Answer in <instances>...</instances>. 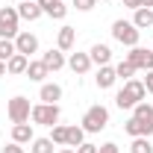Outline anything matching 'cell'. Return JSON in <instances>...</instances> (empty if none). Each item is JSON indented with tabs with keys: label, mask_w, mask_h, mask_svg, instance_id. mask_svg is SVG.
<instances>
[{
	"label": "cell",
	"mask_w": 153,
	"mask_h": 153,
	"mask_svg": "<svg viewBox=\"0 0 153 153\" xmlns=\"http://www.w3.org/2000/svg\"><path fill=\"white\" fill-rule=\"evenodd\" d=\"M144 94H147V88H144L141 79H127L124 88L115 94V106H118V109H133L135 103L144 100Z\"/></svg>",
	"instance_id": "cell-1"
},
{
	"label": "cell",
	"mask_w": 153,
	"mask_h": 153,
	"mask_svg": "<svg viewBox=\"0 0 153 153\" xmlns=\"http://www.w3.org/2000/svg\"><path fill=\"white\" fill-rule=\"evenodd\" d=\"M59 115H62L59 103H36L33 112H30V121L33 124H41V127H56Z\"/></svg>",
	"instance_id": "cell-2"
},
{
	"label": "cell",
	"mask_w": 153,
	"mask_h": 153,
	"mask_svg": "<svg viewBox=\"0 0 153 153\" xmlns=\"http://www.w3.org/2000/svg\"><path fill=\"white\" fill-rule=\"evenodd\" d=\"M138 36H141V30H138V27H135L133 21H115L112 24V38L115 41H121V44H124V47H135V44H138Z\"/></svg>",
	"instance_id": "cell-3"
},
{
	"label": "cell",
	"mask_w": 153,
	"mask_h": 153,
	"mask_svg": "<svg viewBox=\"0 0 153 153\" xmlns=\"http://www.w3.org/2000/svg\"><path fill=\"white\" fill-rule=\"evenodd\" d=\"M106 124H109V109L100 106V103H94L82 115V130L85 133H100V130H106Z\"/></svg>",
	"instance_id": "cell-4"
},
{
	"label": "cell",
	"mask_w": 153,
	"mask_h": 153,
	"mask_svg": "<svg viewBox=\"0 0 153 153\" xmlns=\"http://www.w3.org/2000/svg\"><path fill=\"white\" fill-rule=\"evenodd\" d=\"M18 9L15 6H0V38H12L15 41V36H18Z\"/></svg>",
	"instance_id": "cell-5"
},
{
	"label": "cell",
	"mask_w": 153,
	"mask_h": 153,
	"mask_svg": "<svg viewBox=\"0 0 153 153\" xmlns=\"http://www.w3.org/2000/svg\"><path fill=\"white\" fill-rule=\"evenodd\" d=\"M30 112H33V106H30V100L27 97H12L9 100V106H6V115H9V121L12 124H30Z\"/></svg>",
	"instance_id": "cell-6"
},
{
	"label": "cell",
	"mask_w": 153,
	"mask_h": 153,
	"mask_svg": "<svg viewBox=\"0 0 153 153\" xmlns=\"http://www.w3.org/2000/svg\"><path fill=\"white\" fill-rule=\"evenodd\" d=\"M124 62H130L135 71L141 68V71H153V50H144V47H130V53H127V59Z\"/></svg>",
	"instance_id": "cell-7"
},
{
	"label": "cell",
	"mask_w": 153,
	"mask_h": 153,
	"mask_svg": "<svg viewBox=\"0 0 153 153\" xmlns=\"http://www.w3.org/2000/svg\"><path fill=\"white\" fill-rule=\"evenodd\" d=\"M41 62H44V68H47L50 74H56V71H62V68L68 65V59H65V53H62L59 47H56V50L50 47L47 53H41Z\"/></svg>",
	"instance_id": "cell-8"
},
{
	"label": "cell",
	"mask_w": 153,
	"mask_h": 153,
	"mask_svg": "<svg viewBox=\"0 0 153 153\" xmlns=\"http://www.w3.org/2000/svg\"><path fill=\"white\" fill-rule=\"evenodd\" d=\"M15 50L24 53V56L38 53V38L33 36V33H18V36H15Z\"/></svg>",
	"instance_id": "cell-9"
},
{
	"label": "cell",
	"mask_w": 153,
	"mask_h": 153,
	"mask_svg": "<svg viewBox=\"0 0 153 153\" xmlns=\"http://www.w3.org/2000/svg\"><path fill=\"white\" fill-rule=\"evenodd\" d=\"M38 6H41V12L44 15H50V18L62 21L65 15H68V6H65V0H36Z\"/></svg>",
	"instance_id": "cell-10"
},
{
	"label": "cell",
	"mask_w": 153,
	"mask_h": 153,
	"mask_svg": "<svg viewBox=\"0 0 153 153\" xmlns=\"http://www.w3.org/2000/svg\"><path fill=\"white\" fill-rule=\"evenodd\" d=\"M88 56H91V65H97V68H100V65H109V59H112V47L97 41L94 47L88 50Z\"/></svg>",
	"instance_id": "cell-11"
},
{
	"label": "cell",
	"mask_w": 153,
	"mask_h": 153,
	"mask_svg": "<svg viewBox=\"0 0 153 153\" xmlns=\"http://www.w3.org/2000/svg\"><path fill=\"white\" fill-rule=\"evenodd\" d=\"M68 68H71L74 74H88L91 56H88V53H71V56H68Z\"/></svg>",
	"instance_id": "cell-12"
},
{
	"label": "cell",
	"mask_w": 153,
	"mask_h": 153,
	"mask_svg": "<svg viewBox=\"0 0 153 153\" xmlns=\"http://www.w3.org/2000/svg\"><path fill=\"white\" fill-rule=\"evenodd\" d=\"M115 79H118V74H115L112 65H100V68H97V76H94L97 88H112Z\"/></svg>",
	"instance_id": "cell-13"
},
{
	"label": "cell",
	"mask_w": 153,
	"mask_h": 153,
	"mask_svg": "<svg viewBox=\"0 0 153 153\" xmlns=\"http://www.w3.org/2000/svg\"><path fill=\"white\" fill-rule=\"evenodd\" d=\"M38 97H41V103H59L62 100V85L59 82H41Z\"/></svg>",
	"instance_id": "cell-14"
},
{
	"label": "cell",
	"mask_w": 153,
	"mask_h": 153,
	"mask_svg": "<svg viewBox=\"0 0 153 153\" xmlns=\"http://www.w3.org/2000/svg\"><path fill=\"white\" fill-rule=\"evenodd\" d=\"M74 41H76V30H74V27H62V30H59V36H56V47L62 50V53H68V50L74 47Z\"/></svg>",
	"instance_id": "cell-15"
},
{
	"label": "cell",
	"mask_w": 153,
	"mask_h": 153,
	"mask_svg": "<svg viewBox=\"0 0 153 153\" xmlns=\"http://www.w3.org/2000/svg\"><path fill=\"white\" fill-rule=\"evenodd\" d=\"M27 65H30V56H24V53H15V56L6 62V74L21 76V74H27Z\"/></svg>",
	"instance_id": "cell-16"
},
{
	"label": "cell",
	"mask_w": 153,
	"mask_h": 153,
	"mask_svg": "<svg viewBox=\"0 0 153 153\" xmlns=\"http://www.w3.org/2000/svg\"><path fill=\"white\" fill-rule=\"evenodd\" d=\"M33 138H36L33 124H15V127H12V141H18V144H30Z\"/></svg>",
	"instance_id": "cell-17"
},
{
	"label": "cell",
	"mask_w": 153,
	"mask_h": 153,
	"mask_svg": "<svg viewBox=\"0 0 153 153\" xmlns=\"http://www.w3.org/2000/svg\"><path fill=\"white\" fill-rule=\"evenodd\" d=\"M27 76H30L33 82H44V76H50V71L44 68L41 59H30V65H27Z\"/></svg>",
	"instance_id": "cell-18"
},
{
	"label": "cell",
	"mask_w": 153,
	"mask_h": 153,
	"mask_svg": "<svg viewBox=\"0 0 153 153\" xmlns=\"http://www.w3.org/2000/svg\"><path fill=\"white\" fill-rule=\"evenodd\" d=\"M41 15H44V12H41V6H38L36 0H33V3H21V6H18V18L21 21H38Z\"/></svg>",
	"instance_id": "cell-19"
},
{
	"label": "cell",
	"mask_w": 153,
	"mask_h": 153,
	"mask_svg": "<svg viewBox=\"0 0 153 153\" xmlns=\"http://www.w3.org/2000/svg\"><path fill=\"white\" fill-rule=\"evenodd\" d=\"M133 24L138 27V30H147V27H153V9H147V6L135 9V15H133Z\"/></svg>",
	"instance_id": "cell-20"
},
{
	"label": "cell",
	"mask_w": 153,
	"mask_h": 153,
	"mask_svg": "<svg viewBox=\"0 0 153 153\" xmlns=\"http://www.w3.org/2000/svg\"><path fill=\"white\" fill-rule=\"evenodd\" d=\"M133 118H138L141 124H153V106L147 103V100L135 103V106H133Z\"/></svg>",
	"instance_id": "cell-21"
},
{
	"label": "cell",
	"mask_w": 153,
	"mask_h": 153,
	"mask_svg": "<svg viewBox=\"0 0 153 153\" xmlns=\"http://www.w3.org/2000/svg\"><path fill=\"white\" fill-rule=\"evenodd\" d=\"M82 141H85V130H82V127H68V144H65V147H79V144H82Z\"/></svg>",
	"instance_id": "cell-22"
},
{
	"label": "cell",
	"mask_w": 153,
	"mask_h": 153,
	"mask_svg": "<svg viewBox=\"0 0 153 153\" xmlns=\"http://www.w3.org/2000/svg\"><path fill=\"white\" fill-rule=\"evenodd\" d=\"M53 150H56V144L50 138H33L30 141V153H53Z\"/></svg>",
	"instance_id": "cell-23"
},
{
	"label": "cell",
	"mask_w": 153,
	"mask_h": 153,
	"mask_svg": "<svg viewBox=\"0 0 153 153\" xmlns=\"http://www.w3.org/2000/svg\"><path fill=\"white\" fill-rule=\"evenodd\" d=\"M130 153H153V144L147 135H138V138H133V144H130Z\"/></svg>",
	"instance_id": "cell-24"
},
{
	"label": "cell",
	"mask_w": 153,
	"mask_h": 153,
	"mask_svg": "<svg viewBox=\"0 0 153 153\" xmlns=\"http://www.w3.org/2000/svg\"><path fill=\"white\" fill-rule=\"evenodd\" d=\"M15 53H18L15 50V41L12 38H0V62H9Z\"/></svg>",
	"instance_id": "cell-25"
},
{
	"label": "cell",
	"mask_w": 153,
	"mask_h": 153,
	"mask_svg": "<svg viewBox=\"0 0 153 153\" xmlns=\"http://www.w3.org/2000/svg\"><path fill=\"white\" fill-rule=\"evenodd\" d=\"M50 130H53V133H50V141H53V144H68V127H50Z\"/></svg>",
	"instance_id": "cell-26"
},
{
	"label": "cell",
	"mask_w": 153,
	"mask_h": 153,
	"mask_svg": "<svg viewBox=\"0 0 153 153\" xmlns=\"http://www.w3.org/2000/svg\"><path fill=\"white\" fill-rule=\"evenodd\" d=\"M115 74H118V79H124V82H127V79H133L135 68H133V65H130V62H121V65L115 68Z\"/></svg>",
	"instance_id": "cell-27"
},
{
	"label": "cell",
	"mask_w": 153,
	"mask_h": 153,
	"mask_svg": "<svg viewBox=\"0 0 153 153\" xmlns=\"http://www.w3.org/2000/svg\"><path fill=\"white\" fill-rule=\"evenodd\" d=\"M74 6L79 9V12H91V9L97 6V0H74Z\"/></svg>",
	"instance_id": "cell-28"
},
{
	"label": "cell",
	"mask_w": 153,
	"mask_h": 153,
	"mask_svg": "<svg viewBox=\"0 0 153 153\" xmlns=\"http://www.w3.org/2000/svg\"><path fill=\"white\" fill-rule=\"evenodd\" d=\"M0 153H27V150L21 147L18 141H12V144H6V147H3V150H0Z\"/></svg>",
	"instance_id": "cell-29"
},
{
	"label": "cell",
	"mask_w": 153,
	"mask_h": 153,
	"mask_svg": "<svg viewBox=\"0 0 153 153\" xmlns=\"http://www.w3.org/2000/svg\"><path fill=\"white\" fill-rule=\"evenodd\" d=\"M76 153H97V144H88V141H82V144L76 147Z\"/></svg>",
	"instance_id": "cell-30"
},
{
	"label": "cell",
	"mask_w": 153,
	"mask_h": 153,
	"mask_svg": "<svg viewBox=\"0 0 153 153\" xmlns=\"http://www.w3.org/2000/svg\"><path fill=\"white\" fill-rule=\"evenodd\" d=\"M97 153H118V144H115V141H106V144H100Z\"/></svg>",
	"instance_id": "cell-31"
},
{
	"label": "cell",
	"mask_w": 153,
	"mask_h": 153,
	"mask_svg": "<svg viewBox=\"0 0 153 153\" xmlns=\"http://www.w3.org/2000/svg\"><path fill=\"white\" fill-rule=\"evenodd\" d=\"M141 82H144V88H147V94H153V71H147V76H144Z\"/></svg>",
	"instance_id": "cell-32"
},
{
	"label": "cell",
	"mask_w": 153,
	"mask_h": 153,
	"mask_svg": "<svg viewBox=\"0 0 153 153\" xmlns=\"http://www.w3.org/2000/svg\"><path fill=\"white\" fill-rule=\"evenodd\" d=\"M124 6H127V9H133V12H135V9H141V0H124Z\"/></svg>",
	"instance_id": "cell-33"
},
{
	"label": "cell",
	"mask_w": 153,
	"mask_h": 153,
	"mask_svg": "<svg viewBox=\"0 0 153 153\" xmlns=\"http://www.w3.org/2000/svg\"><path fill=\"white\" fill-rule=\"evenodd\" d=\"M56 153H76L74 147H62V150H56Z\"/></svg>",
	"instance_id": "cell-34"
},
{
	"label": "cell",
	"mask_w": 153,
	"mask_h": 153,
	"mask_svg": "<svg viewBox=\"0 0 153 153\" xmlns=\"http://www.w3.org/2000/svg\"><path fill=\"white\" fill-rule=\"evenodd\" d=\"M141 6H147V9H153V0H141Z\"/></svg>",
	"instance_id": "cell-35"
},
{
	"label": "cell",
	"mask_w": 153,
	"mask_h": 153,
	"mask_svg": "<svg viewBox=\"0 0 153 153\" xmlns=\"http://www.w3.org/2000/svg\"><path fill=\"white\" fill-rule=\"evenodd\" d=\"M6 74V62H0V76Z\"/></svg>",
	"instance_id": "cell-36"
},
{
	"label": "cell",
	"mask_w": 153,
	"mask_h": 153,
	"mask_svg": "<svg viewBox=\"0 0 153 153\" xmlns=\"http://www.w3.org/2000/svg\"><path fill=\"white\" fill-rule=\"evenodd\" d=\"M21 3H33V0H21Z\"/></svg>",
	"instance_id": "cell-37"
},
{
	"label": "cell",
	"mask_w": 153,
	"mask_h": 153,
	"mask_svg": "<svg viewBox=\"0 0 153 153\" xmlns=\"http://www.w3.org/2000/svg\"><path fill=\"white\" fill-rule=\"evenodd\" d=\"M106 3H112V0H106Z\"/></svg>",
	"instance_id": "cell-38"
},
{
	"label": "cell",
	"mask_w": 153,
	"mask_h": 153,
	"mask_svg": "<svg viewBox=\"0 0 153 153\" xmlns=\"http://www.w3.org/2000/svg\"><path fill=\"white\" fill-rule=\"evenodd\" d=\"M0 135H3V133H0Z\"/></svg>",
	"instance_id": "cell-39"
}]
</instances>
